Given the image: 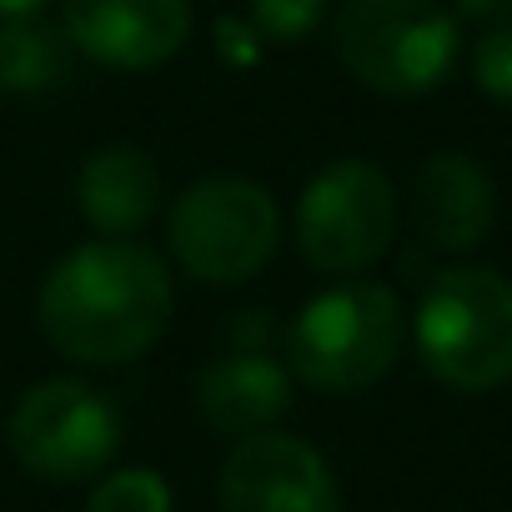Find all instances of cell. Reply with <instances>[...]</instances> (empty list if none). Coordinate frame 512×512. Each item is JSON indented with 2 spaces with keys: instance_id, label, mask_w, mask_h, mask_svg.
Listing matches in <instances>:
<instances>
[{
  "instance_id": "2e32d148",
  "label": "cell",
  "mask_w": 512,
  "mask_h": 512,
  "mask_svg": "<svg viewBox=\"0 0 512 512\" xmlns=\"http://www.w3.org/2000/svg\"><path fill=\"white\" fill-rule=\"evenodd\" d=\"M472 76H477V91L482 96L512 106V21L487 26V36L472 51Z\"/></svg>"
},
{
  "instance_id": "9c48e42d",
  "label": "cell",
  "mask_w": 512,
  "mask_h": 512,
  "mask_svg": "<svg viewBox=\"0 0 512 512\" xmlns=\"http://www.w3.org/2000/svg\"><path fill=\"white\" fill-rule=\"evenodd\" d=\"M61 31L106 71H156L191 36V0H61Z\"/></svg>"
},
{
  "instance_id": "52a82bcc",
  "label": "cell",
  "mask_w": 512,
  "mask_h": 512,
  "mask_svg": "<svg viewBox=\"0 0 512 512\" xmlns=\"http://www.w3.org/2000/svg\"><path fill=\"white\" fill-rule=\"evenodd\" d=\"M11 452L41 482L101 477L121 452V412L91 382H36L11 412Z\"/></svg>"
},
{
  "instance_id": "ac0fdd59",
  "label": "cell",
  "mask_w": 512,
  "mask_h": 512,
  "mask_svg": "<svg viewBox=\"0 0 512 512\" xmlns=\"http://www.w3.org/2000/svg\"><path fill=\"white\" fill-rule=\"evenodd\" d=\"M51 0H0V21H16V16H41Z\"/></svg>"
},
{
  "instance_id": "3957f363",
  "label": "cell",
  "mask_w": 512,
  "mask_h": 512,
  "mask_svg": "<svg viewBox=\"0 0 512 512\" xmlns=\"http://www.w3.org/2000/svg\"><path fill=\"white\" fill-rule=\"evenodd\" d=\"M422 367L467 397L512 382V282L492 267H447L417 302Z\"/></svg>"
},
{
  "instance_id": "e0dca14e",
  "label": "cell",
  "mask_w": 512,
  "mask_h": 512,
  "mask_svg": "<svg viewBox=\"0 0 512 512\" xmlns=\"http://www.w3.org/2000/svg\"><path fill=\"white\" fill-rule=\"evenodd\" d=\"M452 16L477 21V26H502L512 21V0H452Z\"/></svg>"
},
{
  "instance_id": "277c9868",
  "label": "cell",
  "mask_w": 512,
  "mask_h": 512,
  "mask_svg": "<svg viewBox=\"0 0 512 512\" xmlns=\"http://www.w3.org/2000/svg\"><path fill=\"white\" fill-rule=\"evenodd\" d=\"M332 46L357 86L412 101L452 76L462 31L437 0H342Z\"/></svg>"
},
{
  "instance_id": "9a60e30c",
  "label": "cell",
  "mask_w": 512,
  "mask_h": 512,
  "mask_svg": "<svg viewBox=\"0 0 512 512\" xmlns=\"http://www.w3.org/2000/svg\"><path fill=\"white\" fill-rule=\"evenodd\" d=\"M246 6H251L256 31H262L267 41H277V46L307 41L327 16V0H246Z\"/></svg>"
},
{
  "instance_id": "5b68a950",
  "label": "cell",
  "mask_w": 512,
  "mask_h": 512,
  "mask_svg": "<svg viewBox=\"0 0 512 512\" xmlns=\"http://www.w3.org/2000/svg\"><path fill=\"white\" fill-rule=\"evenodd\" d=\"M282 241V216L267 186L246 176H206L166 211V246L186 277L236 287L262 272Z\"/></svg>"
},
{
  "instance_id": "6da1fadb",
  "label": "cell",
  "mask_w": 512,
  "mask_h": 512,
  "mask_svg": "<svg viewBox=\"0 0 512 512\" xmlns=\"http://www.w3.org/2000/svg\"><path fill=\"white\" fill-rule=\"evenodd\" d=\"M171 307L176 292L166 262L131 236H101L66 251L36 297L46 342L81 367L136 362L166 332Z\"/></svg>"
},
{
  "instance_id": "ba28073f",
  "label": "cell",
  "mask_w": 512,
  "mask_h": 512,
  "mask_svg": "<svg viewBox=\"0 0 512 512\" xmlns=\"http://www.w3.org/2000/svg\"><path fill=\"white\" fill-rule=\"evenodd\" d=\"M221 512H342V487L327 457L292 432H251L221 462Z\"/></svg>"
},
{
  "instance_id": "5bb4252c",
  "label": "cell",
  "mask_w": 512,
  "mask_h": 512,
  "mask_svg": "<svg viewBox=\"0 0 512 512\" xmlns=\"http://www.w3.org/2000/svg\"><path fill=\"white\" fill-rule=\"evenodd\" d=\"M86 512H171V487L151 467H116L101 472Z\"/></svg>"
},
{
  "instance_id": "8992f818",
  "label": "cell",
  "mask_w": 512,
  "mask_h": 512,
  "mask_svg": "<svg viewBox=\"0 0 512 512\" xmlns=\"http://www.w3.org/2000/svg\"><path fill=\"white\" fill-rule=\"evenodd\" d=\"M397 236L392 181L357 156L322 166L297 196V251L327 277H357L377 267Z\"/></svg>"
},
{
  "instance_id": "8fae6325",
  "label": "cell",
  "mask_w": 512,
  "mask_h": 512,
  "mask_svg": "<svg viewBox=\"0 0 512 512\" xmlns=\"http://www.w3.org/2000/svg\"><path fill=\"white\" fill-rule=\"evenodd\" d=\"M412 221L437 251H477L497 221V186L472 156L437 151L412 181Z\"/></svg>"
},
{
  "instance_id": "30bf717a",
  "label": "cell",
  "mask_w": 512,
  "mask_h": 512,
  "mask_svg": "<svg viewBox=\"0 0 512 512\" xmlns=\"http://www.w3.org/2000/svg\"><path fill=\"white\" fill-rule=\"evenodd\" d=\"M196 412L221 437L267 432L292 412V372L267 347H236L221 352L196 377Z\"/></svg>"
},
{
  "instance_id": "7a4b0ae2",
  "label": "cell",
  "mask_w": 512,
  "mask_h": 512,
  "mask_svg": "<svg viewBox=\"0 0 512 512\" xmlns=\"http://www.w3.org/2000/svg\"><path fill=\"white\" fill-rule=\"evenodd\" d=\"M407 312L382 282H337L287 327V372L317 392L347 397L377 387L402 352Z\"/></svg>"
},
{
  "instance_id": "7c38bea8",
  "label": "cell",
  "mask_w": 512,
  "mask_h": 512,
  "mask_svg": "<svg viewBox=\"0 0 512 512\" xmlns=\"http://www.w3.org/2000/svg\"><path fill=\"white\" fill-rule=\"evenodd\" d=\"M76 206L101 236H136L161 206V171L136 146H106L81 166Z\"/></svg>"
},
{
  "instance_id": "4fadbf2b",
  "label": "cell",
  "mask_w": 512,
  "mask_h": 512,
  "mask_svg": "<svg viewBox=\"0 0 512 512\" xmlns=\"http://www.w3.org/2000/svg\"><path fill=\"white\" fill-rule=\"evenodd\" d=\"M76 46L46 16L0 21V91L6 96H51L71 81Z\"/></svg>"
}]
</instances>
